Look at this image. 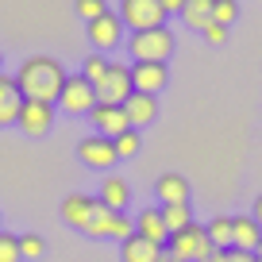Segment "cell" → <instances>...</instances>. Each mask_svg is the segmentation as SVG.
Returning <instances> with one entry per match:
<instances>
[{"instance_id":"cell-1","label":"cell","mask_w":262,"mask_h":262,"mask_svg":"<svg viewBox=\"0 0 262 262\" xmlns=\"http://www.w3.org/2000/svg\"><path fill=\"white\" fill-rule=\"evenodd\" d=\"M16 85H19V93H24V100H47V104H54L62 85H66V70H62V62L50 58V54H31V58L19 62Z\"/></svg>"},{"instance_id":"cell-2","label":"cell","mask_w":262,"mask_h":262,"mask_svg":"<svg viewBox=\"0 0 262 262\" xmlns=\"http://www.w3.org/2000/svg\"><path fill=\"white\" fill-rule=\"evenodd\" d=\"M131 62H170V54L178 50V39H173L170 27H155V31H135L127 42Z\"/></svg>"},{"instance_id":"cell-3","label":"cell","mask_w":262,"mask_h":262,"mask_svg":"<svg viewBox=\"0 0 262 262\" xmlns=\"http://www.w3.org/2000/svg\"><path fill=\"white\" fill-rule=\"evenodd\" d=\"M116 16L123 19L131 35L135 31H155V27H166V8L162 0H120Z\"/></svg>"},{"instance_id":"cell-4","label":"cell","mask_w":262,"mask_h":262,"mask_svg":"<svg viewBox=\"0 0 262 262\" xmlns=\"http://www.w3.org/2000/svg\"><path fill=\"white\" fill-rule=\"evenodd\" d=\"M58 112H70V116H89L97 108V85L85 81L81 74H66V85L54 100Z\"/></svg>"},{"instance_id":"cell-5","label":"cell","mask_w":262,"mask_h":262,"mask_svg":"<svg viewBox=\"0 0 262 262\" xmlns=\"http://www.w3.org/2000/svg\"><path fill=\"white\" fill-rule=\"evenodd\" d=\"M166 251H170V254H178L181 262H208V254H212L216 247H212V239H208L205 224H196V220H193V224H189L185 231L170 235Z\"/></svg>"},{"instance_id":"cell-6","label":"cell","mask_w":262,"mask_h":262,"mask_svg":"<svg viewBox=\"0 0 262 262\" xmlns=\"http://www.w3.org/2000/svg\"><path fill=\"white\" fill-rule=\"evenodd\" d=\"M85 35H89V42H93V50H97V54H108V50H116V47L123 42L127 27H123V19L108 8L104 16H97V19H89V24H85Z\"/></svg>"},{"instance_id":"cell-7","label":"cell","mask_w":262,"mask_h":262,"mask_svg":"<svg viewBox=\"0 0 262 262\" xmlns=\"http://www.w3.org/2000/svg\"><path fill=\"white\" fill-rule=\"evenodd\" d=\"M54 116H58V108L47 104V100H24V108H19V116H16V127L24 131V135H31V139H42V135H50V127H54Z\"/></svg>"},{"instance_id":"cell-8","label":"cell","mask_w":262,"mask_h":262,"mask_svg":"<svg viewBox=\"0 0 262 262\" xmlns=\"http://www.w3.org/2000/svg\"><path fill=\"white\" fill-rule=\"evenodd\" d=\"M131 66L127 62H108L104 81L97 85V104H123L131 97Z\"/></svg>"},{"instance_id":"cell-9","label":"cell","mask_w":262,"mask_h":262,"mask_svg":"<svg viewBox=\"0 0 262 262\" xmlns=\"http://www.w3.org/2000/svg\"><path fill=\"white\" fill-rule=\"evenodd\" d=\"M77 158H81V166H89V170H112L116 162H120V155H116V143L104 139V135H85L81 143H77Z\"/></svg>"},{"instance_id":"cell-10","label":"cell","mask_w":262,"mask_h":262,"mask_svg":"<svg viewBox=\"0 0 262 262\" xmlns=\"http://www.w3.org/2000/svg\"><path fill=\"white\" fill-rule=\"evenodd\" d=\"M166 85H170V70H166V62H131V89H135V93L158 97Z\"/></svg>"},{"instance_id":"cell-11","label":"cell","mask_w":262,"mask_h":262,"mask_svg":"<svg viewBox=\"0 0 262 262\" xmlns=\"http://www.w3.org/2000/svg\"><path fill=\"white\" fill-rule=\"evenodd\" d=\"M89 123L97 135H104V139H116V135H123V131L131 127L127 112H123V104H97L89 112Z\"/></svg>"},{"instance_id":"cell-12","label":"cell","mask_w":262,"mask_h":262,"mask_svg":"<svg viewBox=\"0 0 262 262\" xmlns=\"http://www.w3.org/2000/svg\"><path fill=\"white\" fill-rule=\"evenodd\" d=\"M135 235L150 239V243H158V247H166V243H170V228H166L162 208H158V205L139 208V216H135Z\"/></svg>"},{"instance_id":"cell-13","label":"cell","mask_w":262,"mask_h":262,"mask_svg":"<svg viewBox=\"0 0 262 262\" xmlns=\"http://www.w3.org/2000/svg\"><path fill=\"white\" fill-rule=\"evenodd\" d=\"M258 243H262V228L254 224V216L251 212H239V216H231V247L235 251H258Z\"/></svg>"},{"instance_id":"cell-14","label":"cell","mask_w":262,"mask_h":262,"mask_svg":"<svg viewBox=\"0 0 262 262\" xmlns=\"http://www.w3.org/2000/svg\"><path fill=\"white\" fill-rule=\"evenodd\" d=\"M123 112H127L131 127H150V123L158 120V97H147V93H131L127 100H123Z\"/></svg>"},{"instance_id":"cell-15","label":"cell","mask_w":262,"mask_h":262,"mask_svg":"<svg viewBox=\"0 0 262 262\" xmlns=\"http://www.w3.org/2000/svg\"><path fill=\"white\" fill-rule=\"evenodd\" d=\"M19 108H24V93L16 85V74H0V127L16 123Z\"/></svg>"},{"instance_id":"cell-16","label":"cell","mask_w":262,"mask_h":262,"mask_svg":"<svg viewBox=\"0 0 262 262\" xmlns=\"http://www.w3.org/2000/svg\"><path fill=\"white\" fill-rule=\"evenodd\" d=\"M93 208H97V196H89V193H70V196L62 201V220L70 224V228L85 231V224H89Z\"/></svg>"},{"instance_id":"cell-17","label":"cell","mask_w":262,"mask_h":262,"mask_svg":"<svg viewBox=\"0 0 262 262\" xmlns=\"http://www.w3.org/2000/svg\"><path fill=\"white\" fill-rule=\"evenodd\" d=\"M104 208H112V212H127L131 205V185L120 178V173H108L104 181H100V196H97Z\"/></svg>"},{"instance_id":"cell-18","label":"cell","mask_w":262,"mask_h":262,"mask_svg":"<svg viewBox=\"0 0 262 262\" xmlns=\"http://www.w3.org/2000/svg\"><path fill=\"white\" fill-rule=\"evenodd\" d=\"M155 196H158V205H189L193 189H189V181L181 173H162L155 181Z\"/></svg>"},{"instance_id":"cell-19","label":"cell","mask_w":262,"mask_h":262,"mask_svg":"<svg viewBox=\"0 0 262 262\" xmlns=\"http://www.w3.org/2000/svg\"><path fill=\"white\" fill-rule=\"evenodd\" d=\"M162 251L166 247L150 243V239H143V235H131V239L120 243V262H158Z\"/></svg>"},{"instance_id":"cell-20","label":"cell","mask_w":262,"mask_h":262,"mask_svg":"<svg viewBox=\"0 0 262 262\" xmlns=\"http://www.w3.org/2000/svg\"><path fill=\"white\" fill-rule=\"evenodd\" d=\"M181 19H185L193 31H205V27L212 24V0H185Z\"/></svg>"},{"instance_id":"cell-21","label":"cell","mask_w":262,"mask_h":262,"mask_svg":"<svg viewBox=\"0 0 262 262\" xmlns=\"http://www.w3.org/2000/svg\"><path fill=\"white\" fill-rule=\"evenodd\" d=\"M112 216H116L112 208H104V205L97 201L89 224H85V235H89V239H108V235H112Z\"/></svg>"},{"instance_id":"cell-22","label":"cell","mask_w":262,"mask_h":262,"mask_svg":"<svg viewBox=\"0 0 262 262\" xmlns=\"http://www.w3.org/2000/svg\"><path fill=\"white\" fill-rule=\"evenodd\" d=\"M158 208H162V220L170 228V235H178V231H185L193 224V205H158Z\"/></svg>"},{"instance_id":"cell-23","label":"cell","mask_w":262,"mask_h":262,"mask_svg":"<svg viewBox=\"0 0 262 262\" xmlns=\"http://www.w3.org/2000/svg\"><path fill=\"white\" fill-rule=\"evenodd\" d=\"M205 231H208L216 251H228L231 247V216H212V220L205 224Z\"/></svg>"},{"instance_id":"cell-24","label":"cell","mask_w":262,"mask_h":262,"mask_svg":"<svg viewBox=\"0 0 262 262\" xmlns=\"http://www.w3.org/2000/svg\"><path fill=\"white\" fill-rule=\"evenodd\" d=\"M104 74H108V54H85V62H81V77L85 81H93V85H100L104 81Z\"/></svg>"},{"instance_id":"cell-25","label":"cell","mask_w":262,"mask_h":262,"mask_svg":"<svg viewBox=\"0 0 262 262\" xmlns=\"http://www.w3.org/2000/svg\"><path fill=\"white\" fill-rule=\"evenodd\" d=\"M19 254H24V262H39L47 254V239L35 235V231H24L19 235Z\"/></svg>"},{"instance_id":"cell-26","label":"cell","mask_w":262,"mask_h":262,"mask_svg":"<svg viewBox=\"0 0 262 262\" xmlns=\"http://www.w3.org/2000/svg\"><path fill=\"white\" fill-rule=\"evenodd\" d=\"M112 143H116V155H120V158H135V155L143 150V135H139L135 127H127L123 135H116Z\"/></svg>"},{"instance_id":"cell-27","label":"cell","mask_w":262,"mask_h":262,"mask_svg":"<svg viewBox=\"0 0 262 262\" xmlns=\"http://www.w3.org/2000/svg\"><path fill=\"white\" fill-rule=\"evenodd\" d=\"M239 19V0H212V24L231 27Z\"/></svg>"},{"instance_id":"cell-28","label":"cell","mask_w":262,"mask_h":262,"mask_svg":"<svg viewBox=\"0 0 262 262\" xmlns=\"http://www.w3.org/2000/svg\"><path fill=\"white\" fill-rule=\"evenodd\" d=\"M0 262H24V254H19V235L0 231Z\"/></svg>"},{"instance_id":"cell-29","label":"cell","mask_w":262,"mask_h":262,"mask_svg":"<svg viewBox=\"0 0 262 262\" xmlns=\"http://www.w3.org/2000/svg\"><path fill=\"white\" fill-rule=\"evenodd\" d=\"M131 235H135V220H131L127 212H116V216H112V235H108V239L123 243V239H131Z\"/></svg>"},{"instance_id":"cell-30","label":"cell","mask_w":262,"mask_h":262,"mask_svg":"<svg viewBox=\"0 0 262 262\" xmlns=\"http://www.w3.org/2000/svg\"><path fill=\"white\" fill-rule=\"evenodd\" d=\"M74 12L89 24V19H97V16H104V12H108V0H74Z\"/></svg>"},{"instance_id":"cell-31","label":"cell","mask_w":262,"mask_h":262,"mask_svg":"<svg viewBox=\"0 0 262 262\" xmlns=\"http://www.w3.org/2000/svg\"><path fill=\"white\" fill-rule=\"evenodd\" d=\"M208 262H254L251 251H235V247H228V251H212L208 254Z\"/></svg>"},{"instance_id":"cell-32","label":"cell","mask_w":262,"mask_h":262,"mask_svg":"<svg viewBox=\"0 0 262 262\" xmlns=\"http://www.w3.org/2000/svg\"><path fill=\"white\" fill-rule=\"evenodd\" d=\"M201 35H205L208 47H224V42H228V27H220V24H208Z\"/></svg>"},{"instance_id":"cell-33","label":"cell","mask_w":262,"mask_h":262,"mask_svg":"<svg viewBox=\"0 0 262 262\" xmlns=\"http://www.w3.org/2000/svg\"><path fill=\"white\" fill-rule=\"evenodd\" d=\"M166 16H181V8H185V0H162Z\"/></svg>"},{"instance_id":"cell-34","label":"cell","mask_w":262,"mask_h":262,"mask_svg":"<svg viewBox=\"0 0 262 262\" xmlns=\"http://www.w3.org/2000/svg\"><path fill=\"white\" fill-rule=\"evenodd\" d=\"M251 216H254V224H258V228H262V193L254 196V208H251Z\"/></svg>"},{"instance_id":"cell-35","label":"cell","mask_w":262,"mask_h":262,"mask_svg":"<svg viewBox=\"0 0 262 262\" xmlns=\"http://www.w3.org/2000/svg\"><path fill=\"white\" fill-rule=\"evenodd\" d=\"M158 262H181V258H178V254H170V251H162V254H158Z\"/></svg>"},{"instance_id":"cell-36","label":"cell","mask_w":262,"mask_h":262,"mask_svg":"<svg viewBox=\"0 0 262 262\" xmlns=\"http://www.w3.org/2000/svg\"><path fill=\"white\" fill-rule=\"evenodd\" d=\"M254 262H262V243H258V251H254Z\"/></svg>"},{"instance_id":"cell-37","label":"cell","mask_w":262,"mask_h":262,"mask_svg":"<svg viewBox=\"0 0 262 262\" xmlns=\"http://www.w3.org/2000/svg\"><path fill=\"white\" fill-rule=\"evenodd\" d=\"M0 66H4V54H0ZM0 74H4V70H0Z\"/></svg>"}]
</instances>
